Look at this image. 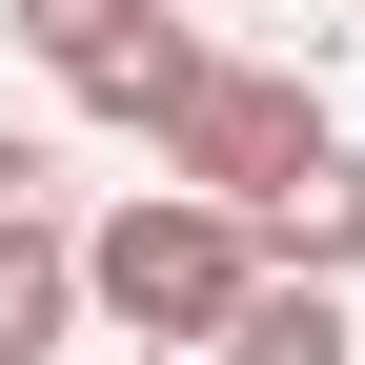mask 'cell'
Listing matches in <instances>:
<instances>
[{
    "label": "cell",
    "instance_id": "cell-1",
    "mask_svg": "<svg viewBox=\"0 0 365 365\" xmlns=\"http://www.w3.org/2000/svg\"><path fill=\"white\" fill-rule=\"evenodd\" d=\"M61 264H81V304H122L143 345H223V304L264 284V244L223 203H182V182H143V203H122L102 244H61Z\"/></svg>",
    "mask_w": 365,
    "mask_h": 365
},
{
    "label": "cell",
    "instance_id": "cell-2",
    "mask_svg": "<svg viewBox=\"0 0 365 365\" xmlns=\"http://www.w3.org/2000/svg\"><path fill=\"white\" fill-rule=\"evenodd\" d=\"M304 163H325V102H304L284 61H203V81L163 102V182H182V203H223V223H264Z\"/></svg>",
    "mask_w": 365,
    "mask_h": 365
},
{
    "label": "cell",
    "instance_id": "cell-3",
    "mask_svg": "<svg viewBox=\"0 0 365 365\" xmlns=\"http://www.w3.org/2000/svg\"><path fill=\"white\" fill-rule=\"evenodd\" d=\"M21 41H41V81H61V102L143 122V143H163V102H182V81L223 61V41H182L163 0H21Z\"/></svg>",
    "mask_w": 365,
    "mask_h": 365
},
{
    "label": "cell",
    "instance_id": "cell-4",
    "mask_svg": "<svg viewBox=\"0 0 365 365\" xmlns=\"http://www.w3.org/2000/svg\"><path fill=\"white\" fill-rule=\"evenodd\" d=\"M244 244H264V264H284V284H345V264H365V163L325 143V163H304V182H284V203H264V223H244Z\"/></svg>",
    "mask_w": 365,
    "mask_h": 365
},
{
    "label": "cell",
    "instance_id": "cell-5",
    "mask_svg": "<svg viewBox=\"0 0 365 365\" xmlns=\"http://www.w3.org/2000/svg\"><path fill=\"white\" fill-rule=\"evenodd\" d=\"M203 365H345V284H284V264H264L244 304H223V345Z\"/></svg>",
    "mask_w": 365,
    "mask_h": 365
},
{
    "label": "cell",
    "instance_id": "cell-6",
    "mask_svg": "<svg viewBox=\"0 0 365 365\" xmlns=\"http://www.w3.org/2000/svg\"><path fill=\"white\" fill-rule=\"evenodd\" d=\"M61 325H81V264L61 244H0V365H41Z\"/></svg>",
    "mask_w": 365,
    "mask_h": 365
},
{
    "label": "cell",
    "instance_id": "cell-7",
    "mask_svg": "<svg viewBox=\"0 0 365 365\" xmlns=\"http://www.w3.org/2000/svg\"><path fill=\"white\" fill-rule=\"evenodd\" d=\"M0 244H61V163H41L21 122H0Z\"/></svg>",
    "mask_w": 365,
    "mask_h": 365
}]
</instances>
